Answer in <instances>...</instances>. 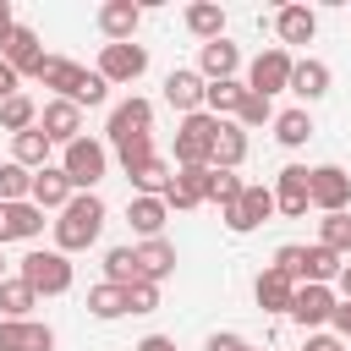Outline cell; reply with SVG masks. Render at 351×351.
I'll return each mask as SVG.
<instances>
[{"instance_id": "cell-35", "label": "cell", "mask_w": 351, "mask_h": 351, "mask_svg": "<svg viewBox=\"0 0 351 351\" xmlns=\"http://www.w3.org/2000/svg\"><path fill=\"white\" fill-rule=\"evenodd\" d=\"M0 126H5L11 137H16V132H33V126H38V110H33V99H27V93H11V99L0 104Z\"/></svg>"}, {"instance_id": "cell-15", "label": "cell", "mask_w": 351, "mask_h": 351, "mask_svg": "<svg viewBox=\"0 0 351 351\" xmlns=\"http://www.w3.org/2000/svg\"><path fill=\"white\" fill-rule=\"evenodd\" d=\"M88 77H93V71H82L77 60H60V55H49V60L38 66V82H44V88H55V93H60V99H71V104L82 99Z\"/></svg>"}, {"instance_id": "cell-43", "label": "cell", "mask_w": 351, "mask_h": 351, "mask_svg": "<svg viewBox=\"0 0 351 351\" xmlns=\"http://www.w3.org/2000/svg\"><path fill=\"white\" fill-rule=\"evenodd\" d=\"M126 302H132V313H154L159 307V285L154 280H137V285H126Z\"/></svg>"}, {"instance_id": "cell-28", "label": "cell", "mask_w": 351, "mask_h": 351, "mask_svg": "<svg viewBox=\"0 0 351 351\" xmlns=\"http://www.w3.org/2000/svg\"><path fill=\"white\" fill-rule=\"evenodd\" d=\"M126 181L137 186V197H165V186H170V165L154 154V159H143L137 170H126Z\"/></svg>"}, {"instance_id": "cell-12", "label": "cell", "mask_w": 351, "mask_h": 351, "mask_svg": "<svg viewBox=\"0 0 351 351\" xmlns=\"http://www.w3.org/2000/svg\"><path fill=\"white\" fill-rule=\"evenodd\" d=\"M38 126H44V137H49V143L71 148V143L82 137V110H77L71 99H49V104H44V115H38Z\"/></svg>"}, {"instance_id": "cell-4", "label": "cell", "mask_w": 351, "mask_h": 351, "mask_svg": "<svg viewBox=\"0 0 351 351\" xmlns=\"http://www.w3.org/2000/svg\"><path fill=\"white\" fill-rule=\"evenodd\" d=\"M104 143H93V137H77L71 148H66V159H60V170L71 176V186H82V192H93V181L104 176Z\"/></svg>"}, {"instance_id": "cell-46", "label": "cell", "mask_w": 351, "mask_h": 351, "mask_svg": "<svg viewBox=\"0 0 351 351\" xmlns=\"http://www.w3.org/2000/svg\"><path fill=\"white\" fill-rule=\"evenodd\" d=\"M329 324H335V329H340V335H346V340H351V302H340V307H335V318H329Z\"/></svg>"}, {"instance_id": "cell-38", "label": "cell", "mask_w": 351, "mask_h": 351, "mask_svg": "<svg viewBox=\"0 0 351 351\" xmlns=\"http://www.w3.org/2000/svg\"><path fill=\"white\" fill-rule=\"evenodd\" d=\"M318 247H329V252H351V214H324L318 219Z\"/></svg>"}, {"instance_id": "cell-29", "label": "cell", "mask_w": 351, "mask_h": 351, "mask_svg": "<svg viewBox=\"0 0 351 351\" xmlns=\"http://www.w3.org/2000/svg\"><path fill=\"white\" fill-rule=\"evenodd\" d=\"M186 27H192L203 44H214V38H225V11H219L214 0H197V5H186Z\"/></svg>"}, {"instance_id": "cell-24", "label": "cell", "mask_w": 351, "mask_h": 351, "mask_svg": "<svg viewBox=\"0 0 351 351\" xmlns=\"http://www.w3.org/2000/svg\"><path fill=\"white\" fill-rule=\"evenodd\" d=\"M274 33H280V44H313V33H318V16H313L307 5H280V16H274Z\"/></svg>"}, {"instance_id": "cell-2", "label": "cell", "mask_w": 351, "mask_h": 351, "mask_svg": "<svg viewBox=\"0 0 351 351\" xmlns=\"http://www.w3.org/2000/svg\"><path fill=\"white\" fill-rule=\"evenodd\" d=\"M214 137H219V121H214L208 110L186 115V121L176 126V170H203V165H214Z\"/></svg>"}, {"instance_id": "cell-48", "label": "cell", "mask_w": 351, "mask_h": 351, "mask_svg": "<svg viewBox=\"0 0 351 351\" xmlns=\"http://www.w3.org/2000/svg\"><path fill=\"white\" fill-rule=\"evenodd\" d=\"M137 351H176V340H165V335H148V340H137Z\"/></svg>"}, {"instance_id": "cell-17", "label": "cell", "mask_w": 351, "mask_h": 351, "mask_svg": "<svg viewBox=\"0 0 351 351\" xmlns=\"http://www.w3.org/2000/svg\"><path fill=\"white\" fill-rule=\"evenodd\" d=\"M44 230V208L38 203H0V247L5 241H33Z\"/></svg>"}, {"instance_id": "cell-44", "label": "cell", "mask_w": 351, "mask_h": 351, "mask_svg": "<svg viewBox=\"0 0 351 351\" xmlns=\"http://www.w3.org/2000/svg\"><path fill=\"white\" fill-rule=\"evenodd\" d=\"M302 351H346V346H340L335 335H307V346H302Z\"/></svg>"}, {"instance_id": "cell-36", "label": "cell", "mask_w": 351, "mask_h": 351, "mask_svg": "<svg viewBox=\"0 0 351 351\" xmlns=\"http://www.w3.org/2000/svg\"><path fill=\"white\" fill-rule=\"evenodd\" d=\"M274 137H280L285 148H302V143L313 137V115H307V110H285V115H274Z\"/></svg>"}, {"instance_id": "cell-31", "label": "cell", "mask_w": 351, "mask_h": 351, "mask_svg": "<svg viewBox=\"0 0 351 351\" xmlns=\"http://www.w3.org/2000/svg\"><path fill=\"white\" fill-rule=\"evenodd\" d=\"M33 307H38V291H33L22 274H16V280H0V313H5V318H27Z\"/></svg>"}, {"instance_id": "cell-20", "label": "cell", "mask_w": 351, "mask_h": 351, "mask_svg": "<svg viewBox=\"0 0 351 351\" xmlns=\"http://www.w3.org/2000/svg\"><path fill=\"white\" fill-rule=\"evenodd\" d=\"M203 93H208V82H203L197 71H181V66H176V71L165 77V99H170L181 115H197V110H203Z\"/></svg>"}, {"instance_id": "cell-3", "label": "cell", "mask_w": 351, "mask_h": 351, "mask_svg": "<svg viewBox=\"0 0 351 351\" xmlns=\"http://www.w3.org/2000/svg\"><path fill=\"white\" fill-rule=\"evenodd\" d=\"M22 280L38 296H60V291H71V263H66V252H27L22 258Z\"/></svg>"}, {"instance_id": "cell-7", "label": "cell", "mask_w": 351, "mask_h": 351, "mask_svg": "<svg viewBox=\"0 0 351 351\" xmlns=\"http://www.w3.org/2000/svg\"><path fill=\"white\" fill-rule=\"evenodd\" d=\"M291 71H296V60L285 55V49H263L258 60H252V71H247V88L252 93H280V88H291Z\"/></svg>"}, {"instance_id": "cell-10", "label": "cell", "mask_w": 351, "mask_h": 351, "mask_svg": "<svg viewBox=\"0 0 351 351\" xmlns=\"http://www.w3.org/2000/svg\"><path fill=\"white\" fill-rule=\"evenodd\" d=\"M346 203H351V176H346L340 165H318V170H313V208L346 214Z\"/></svg>"}, {"instance_id": "cell-30", "label": "cell", "mask_w": 351, "mask_h": 351, "mask_svg": "<svg viewBox=\"0 0 351 351\" xmlns=\"http://www.w3.org/2000/svg\"><path fill=\"white\" fill-rule=\"evenodd\" d=\"M291 93H302V99H324V93H329V66H324V60H296V71H291Z\"/></svg>"}, {"instance_id": "cell-23", "label": "cell", "mask_w": 351, "mask_h": 351, "mask_svg": "<svg viewBox=\"0 0 351 351\" xmlns=\"http://www.w3.org/2000/svg\"><path fill=\"white\" fill-rule=\"evenodd\" d=\"M252 296H258L263 313H291V302H296V280H285L280 269H263L258 285H252Z\"/></svg>"}, {"instance_id": "cell-25", "label": "cell", "mask_w": 351, "mask_h": 351, "mask_svg": "<svg viewBox=\"0 0 351 351\" xmlns=\"http://www.w3.org/2000/svg\"><path fill=\"white\" fill-rule=\"evenodd\" d=\"M49 148H55V143L44 137V126H33V132H16V137H11V159H16L22 170H44V165H49Z\"/></svg>"}, {"instance_id": "cell-14", "label": "cell", "mask_w": 351, "mask_h": 351, "mask_svg": "<svg viewBox=\"0 0 351 351\" xmlns=\"http://www.w3.org/2000/svg\"><path fill=\"white\" fill-rule=\"evenodd\" d=\"M44 60H49V55H44V44H38V33L16 22V33L5 38V66H11L16 77H38V66H44Z\"/></svg>"}, {"instance_id": "cell-39", "label": "cell", "mask_w": 351, "mask_h": 351, "mask_svg": "<svg viewBox=\"0 0 351 351\" xmlns=\"http://www.w3.org/2000/svg\"><path fill=\"white\" fill-rule=\"evenodd\" d=\"M104 274H110V285H137V247H110Z\"/></svg>"}, {"instance_id": "cell-18", "label": "cell", "mask_w": 351, "mask_h": 351, "mask_svg": "<svg viewBox=\"0 0 351 351\" xmlns=\"http://www.w3.org/2000/svg\"><path fill=\"white\" fill-rule=\"evenodd\" d=\"M137 22H143V11H137L132 0H104V5H99V33H104L110 44H132Z\"/></svg>"}, {"instance_id": "cell-27", "label": "cell", "mask_w": 351, "mask_h": 351, "mask_svg": "<svg viewBox=\"0 0 351 351\" xmlns=\"http://www.w3.org/2000/svg\"><path fill=\"white\" fill-rule=\"evenodd\" d=\"M247 159V132L236 121H219V137H214V170H236Z\"/></svg>"}, {"instance_id": "cell-6", "label": "cell", "mask_w": 351, "mask_h": 351, "mask_svg": "<svg viewBox=\"0 0 351 351\" xmlns=\"http://www.w3.org/2000/svg\"><path fill=\"white\" fill-rule=\"evenodd\" d=\"M148 71V49L143 44H104L99 55V77L104 82H137Z\"/></svg>"}, {"instance_id": "cell-50", "label": "cell", "mask_w": 351, "mask_h": 351, "mask_svg": "<svg viewBox=\"0 0 351 351\" xmlns=\"http://www.w3.org/2000/svg\"><path fill=\"white\" fill-rule=\"evenodd\" d=\"M0 280H5V258H0Z\"/></svg>"}, {"instance_id": "cell-41", "label": "cell", "mask_w": 351, "mask_h": 351, "mask_svg": "<svg viewBox=\"0 0 351 351\" xmlns=\"http://www.w3.org/2000/svg\"><path fill=\"white\" fill-rule=\"evenodd\" d=\"M247 192V181H236V170H214V186H208V203L219 208H236V197Z\"/></svg>"}, {"instance_id": "cell-13", "label": "cell", "mask_w": 351, "mask_h": 351, "mask_svg": "<svg viewBox=\"0 0 351 351\" xmlns=\"http://www.w3.org/2000/svg\"><path fill=\"white\" fill-rule=\"evenodd\" d=\"M55 329L33 318H0V351H49Z\"/></svg>"}, {"instance_id": "cell-22", "label": "cell", "mask_w": 351, "mask_h": 351, "mask_svg": "<svg viewBox=\"0 0 351 351\" xmlns=\"http://www.w3.org/2000/svg\"><path fill=\"white\" fill-rule=\"evenodd\" d=\"M176 274V247L165 241V236H154V241H143L137 247V280H170Z\"/></svg>"}, {"instance_id": "cell-49", "label": "cell", "mask_w": 351, "mask_h": 351, "mask_svg": "<svg viewBox=\"0 0 351 351\" xmlns=\"http://www.w3.org/2000/svg\"><path fill=\"white\" fill-rule=\"evenodd\" d=\"M340 291H346V302H351V263L340 269Z\"/></svg>"}, {"instance_id": "cell-34", "label": "cell", "mask_w": 351, "mask_h": 351, "mask_svg": "<svg viewBox=\"0 0 351 351\" xmlns=\"http://www.w3.org/2000/svg\"><path fill=\"white\" fill-rule=\"evenodd\" d=\"M0 203H33V170H22L16 159L0 165Z\"/></svg>"}, {"instance_id": "cell-9", "label": "cell", "mask_w": 351, "mask_h": 351, "mask_svg": "<svg viewBox=\"0 0 351 351\" xmlns=\"http://www.w3.org/2000/svg\"><path fill=\"white\" fill-rule=\"evenodd\" d=\"M208 186H214V165H203V170H176L170 186H165V208H197V203H208Z\"/></svg>"}, {"instance_id": "cell-16", "label": "cell", "mask_w": 351, "mask_h": 351, "mask_svg": "<svg viewBox=\"0 0 351 351\" xmlns=\"http://www.w3.org/2000/svg\"><path fill=\"white\" fill-rule=\"evenodd\" d=\"M335 291L329 285H296V302H291V318L302 324V329H318L324 318H335Z\"/></svg>"}, {"instance_id": "cell-45", "label": "cell", "mask_w": 351, "mask_h": 351, "mask_svg": "<svg viewBox=\"0 0 351 351\" xmlns=\"http://www.w3.org/2000/svg\"><path fill=\"white\" fill-rule=\"evenodd\" d=\"M11 93H16V71H11V66H5V60H0V104H5V99H11Z\"/></svg>"}, {"instance_id": "cell-21", "label": "cell", "mask_w": 351, "mask_h": 351, "mask_svg": "<svg viewBox=\"0 0 351 351\" xmlns=\"http://www.w3.org/2000/svg\"><path fill=\"white\" fill-rule=\"evenodd\" d=\"M33 203H38V208H66V203H71V176H66L60 165L33 170Z\"/></svg>"}, {"instance_id": "cell-19", "label": "cell", "mask_w": 351, "mask_h": 351, "mask_svg": "<svg viewBox=\"0 0 351 351\" xmlns=\"http://www.w3.org/2000/svg\"><path fill=\"white\" fill-rule=\"evenodd\" d=\"M236 66H241V49H236L230 38H214V44H203V55H197V77H203V82H230Z\"/></svg>"}, {"instance_id": "cell-33", "label": "cell", "mask_w": 351, "mask_h": 351, "mask_svg": "<svg viewBox=\"0 0 351 351\" xmlns=\"http://www.w3.org/2000/svg\"><path fill=\"white\" fill-rule=\"evenodd\" d=\"M88 313L93 318H121V313H132V302H126V285H93L88 291Z\"/></svg>"}, {"instance_id": "cell-26", "label": "cell", "mask_w": 351, "mask_h": 351, "mask_svg": "<svg viewBox=\"0 0 351 351\" xmlns=\"http://www.w3.org/2000/svg\"><path fill=\"white\" fill-rule=\"evenodd\" d=\"M165 214H170L165 197H132V203H126V219H132V230H137L143 241H154V236L165 230Z\"/></svg>"}, {"instance_id": "cell-5", "label": "cell", "mask_w": 351, "mask_h": 351, "mask_svg": "<svg viewBox=\"0 0 351 351\" xmlns=\"http://www.w3.org/2000/svg\"><path fill=\"white\" fill-rule=\"evenodd\" d=\"M307 203H313V170H307V165H285L280 181H274V208L291 214V219H302Z\"/></svg>"}, {"instance_id": "cell-32", "label": "cell", "mask_w": 351, "mask_h": 351, "mask_svg": "<svg viewBox=\"0 0 351 351\" xmlns=\"http://www.w3.org/2000/svg\"><path fill=\"white\" fill-rule=\"evenodd\" d=\"M241 99H247V82H208V93H203V104H208V115L219 121V115H236L241 110Z\"/></svg>"}, {"instance_id": "cell-40", "label": "cell", "mask_w": 351, "mask_h": 351, "mask_svg": "<svg viewBox=\"0 0 351 351\" xmlns=\"http://www.w3.org/2000/svg\"><path fill=\"white\" fill-rule=\"evenodd\" d=\"M263 121H274V104H269L263 93H252V88H247V99H241V110H236V126L247 132V126H263Z\"/></svg>"}, {"instance_id": "cell-1", "label": "cell", "mask_w": 351, "mask_h": 351, "mask_svg": "<svg viewBox=\"0 0 351 351\" xmlns=\"http://www.w3.org/2000/svg\"><path fill=\"white\" fill-rule=\"evenodd\" d=\"M99 230H104V203H99V192H77V197L60 208V219H55V252H82V247L99 241Z\"/></svg>"}, {"instance_id": "cell-42", "label": "cell", "mask_w": 351, "mask_h": 351, "mask_svg": "<svg viewBox=\"0 0 351 351\" xmlns=\"http://www.w3.org/2000/svg\"><path fill=\"white\" fill-rule=\"evenodd\" d=\"M274 269H280L285 280H296V285H302V280H307V247H296V241H291V247H280V252H274Z\"/></svg>"}, {"instance_id": "cell-47", "label": "cell", "mask_w": 351, "mask_h": 351, "mask_svg": "<svg viewBox=\"0 0 351 351\" xmlns=\"http://www.w3.org/2000/svg\"><path fill=\"white\" fill-rule=\"evenodd\" d=\"M11 33H16V16H11V5L0 0V49H5V38H11Z\"/></svg>"}, {"instance_id": "cell-37", "label": "cell", "mask_w": 351, "mask_h": 351, "mask_svg": "<svg viewBox=\"0 0 351 351\" xmlns=\"http://www.w3.org/2000/svg\"><path fill=\"white\" fill-rule=\"evenodd\" d=\"M340 252H329V247H307V280L302 285H329V280H340Z\"/></svg>"}, {"instance_id": "cell-11", "label": "cell", "mask_w": 351, "mask_h": 351, "mask_svg": "<svg viewBox=\"0 0 351 351\" xmlns=\"http://www.w3.org/2000/svg\"><path fill=\"white\" fill-rule=\"evenodd\" d=\"M269 214H274V192H269V186H247V192L236 197V208H225V225H230L236 236H247V230H258Z\"/></svg>"}, {"instance_id": "cell-8", "label": "cell", "mask_w": 351, "mask_h": 351, "mask_svg": "<svg viewBox=\"0 0 351 351\" xmlns=\"http://www.w3.org/2000/svg\"><path fill=\"white\" fill-rule=\"evenodd\" d=\"M148 126H154V104H148V99H126V104L110 110V143H115V148L148 137Z\"/></svg>"}]
</instances>
